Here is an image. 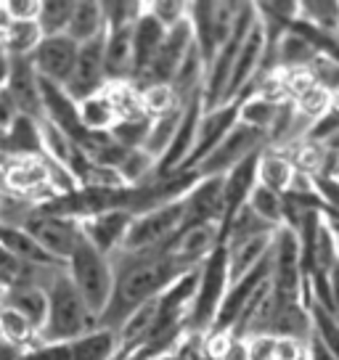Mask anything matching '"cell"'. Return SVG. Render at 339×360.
<instances>
[{
    "instance_id": "cell-1",
    "label": "cell",
    "mask_w": 339,
    "mask_h": 360,
    "mask_svg": "<svg viewBox=\"0 0 339 360\" xmlns=\"http://www.w3.org/2000/svg\"><path fill=\"white\" fill-rule=\"evenodd\" d=\"M114 292L106 310L98 318V326L120 331L124 321L136 313L138 307L154 302L170 289V283L181 278L188 268H183L172 252H157V255H122L114 252Z\"/></svg>"
},
{
    "instance_id": "cell-2",
    "label": "cell",
    "mask_w": 339,
    "mask_h": 360,
    "mask_svg": "<svg viewBox=\"0 0 339 360\" xmlns=\"http://www.w3.org/2000/svg\"><path fill=\"white\" fill-rule=\"evenodd\" d=\"M48 313L40 328L43 345H69L98 326V318L75 289L67 268H56L46 281Z\"/></svg>"
},
{
    "instance_id": "cell-3",
    "label": "cell",
    "mask_w": 339,
    "mask_h": 360,
    "mask_svg": "<svg viewBox=\"0 0 339 360\" xmlns=\"http://www.w3.org/2000/svg\"><path fill=\"white\" fill-rule=\"evenodd\" d=\"M183 231V199L178 202L162 204L148 212H141L133 217V223L127 228L122 247L117 252L122 255H157L167 252L178 233Z\"/></svg>"
},
{
    "instance_id": "cell-4",
    "label": "cell",
    "mask_w": 339,
    "mask_h": 360,
    "mask_svg": "<svg viewBox=\"0 0 339 360\" xmlns=\"http://www.w3.org/2000/svg\"><path fill=\"white\" fill-rule=\"evenodd\" d=\"M67 276L72 278L85 304L96 313V318H101L114 292L112 259L82 238V244L67 259Z\"/></svg>"
},
{
    "instance_id": "cell-5",
    "label": "cell",
    "mask_w": 339,
    "mask_h": 360,
    "mask_svg": "<svg viewBox=\"0 0 339 360\" xmlns=\"http://www.w3.org/2000/svg\"><path fill=\"white\" fill-rule=\"evenodd\" d=\"M228 257L226 247H220L202 262L199 270V286L193 294V302L188 307L186 315V331L188 334H210L212 323H215V315L220 310V302L228 292Z\"/></svg>"
},
{
    "instance_id": "cell-6",
    "label": "cell",
    "mask_w": 339,
    "mask_h": 360,
    "mask_svg": "<svg viewBox=\"0 0 339 360\" xmlns=\"http://www.w3.org/2000/svg\"><path fill=\"white\" fill-rule=\"evenodd\" d=\"M265 148H268V135L257 127L236 122V127L217 143V148L210 157L196 165L193 172L199 178H223L236 165H241L244 159H249L252 154H260Z\"/></svg>"
},
{
    "instance_id": "cell-7",
    "label": "cell",
    "mask_w": 339,
    "mask_h": 360,
    "mask_svg": "<svg viewBox=\"0 0 339 360\" xmlns=\"http://www.w3.org/2000/svg\"><path fill=\"white\" fill-rule=\"evenodd\" d=\"M24 231L43 247L53 259L64 262L75 255V249L82 244V223L72 220V217H61V214L46 212L43 207H37L34 214L24 223Z\"/></svg>"
},
{
    "instance_id": "cell-8",
    "label": "cell",
    "mask_w": 339,
    "mask_h": 360,
    "mask_svg": "<svg viewBox=\"0 0 339 360\" xmlns=\"http://www.w3.org/2000/svg\"><path fill=\"white\" fill-rule=\"evenodd\" d=\"M77 51L79 45L75 40H69L67 34L43 37L40 45L34 48V53L30 56L34 75L51 82V85L64 88V82L69 79L72 69H75V61H77Z\"/></svg>"
},
{
    "instance_id": "cell-9",
    "label": "cell",
    "mask_w": 339,
    "mask_h": 360,
    "mask_svg": "<svg viewBox=\"0 0 339 360\" xmlns=\"http://www.w3.org/2000/svg\"><path fill=\"white\" fill-rule=\"evenodd\" d=\"M103 40H106V34L96 37L91 43L79 45L75 69H72L69 79L64 82V93L75 103H79L82 98H88V96L106 88V75H103Z\"/></svg>"
},
{
    "instance_id": "cell-10",
    "label": "cell",
    "mask_w": 339,
    "mask_h": 360,
    "mask_svg": "<svg viewBox=\"0 0 339 360\" xmlns=\"http://www.w3.org/2000/svg\"><path fill=\"white\" fill-rule=\"evenodd\" d=\"M238 109H241V103L234 101V103H226V106H217V109H210V112L202 114L199 127H196V141H193L191 154L183 162L181 169H196L199 162H204V159L215 151L217 143L236 127Z\"/></svg>"
},
{
    "instance_id": "cell-11",
    "label": "cell",
    "mask_w": 339,
    "mask_h": 360,
    "mask_svg": "<svg viewBox=\"0 0 339 360\" xmlns=\"http://www.w3.org/2000/svg\"><path fill=\"white\" fill-rule=\"evenodd\" d=\"M223 223V178H199L183 196V231Z\"/></svg>"
},
{
    "instance_id": "cell-12",
    "label": "cell",
    "mask_w": 339,
    "mask_h": 360,
    "mask_svg": "<svg viewBox=\"0 0 339 360\" xmlns=\"http://www.w3.org/2000/svg\"><path fill=\"white\" fill-rule=\"evenodd\" d=\"M8 75H6V93L16 103L19 114L43 120V96H40V79L34 75L30 58H8Z\"/></svg>"
},
{
    "instance_id": "cell-13",
    "label": "cell",
    "mask_w": 339,
    "mask_h": 360,
    "mask_svg": "<svg viewBox=\"0 0 339 360\" xmlns=\"http://www.w3.org/2000/svg\"><path fill=\"white\" fill-rule=\"evenodd\" d=\"M202 114H204L202 93H196V96H191L188 101L183 103V117H181V124H178V133L172 138L170 148L165 151V157L157 162V175H170V172H178L183 167V162L188 159L193 141H196V127H199Z\"/></svg>"
},
{
    "instance_id": "cell-14",
    "label": "cell",
    "mask_w": 339,
    "mask_h": 360,
    "mask_svg": "<svg viewBox=\"0 0 339 360\" xmlns=\"http://www.w3.org/2000/svg\"><path fill=\"white\" fill-rule=\"evenodd\" d=\"M133 217L136 214L127 212V210H109V212L93 214L88 220H79L82 223V236L88 244L103 252L106 257H112L114 252L122 247Z\"/></svg>"
},
{
    "instance_id": "cell-15",
    "label": "cell",
    "mask_w": 339,
    "mask_h": 360,
    "mask_svg": "<svg viewBox=\"0 0 339 360\" xmlns=\"http://www.w3.org/2000/svg\"><path fill=\"white\" fill-rule=\"evenodd\" d=\"M103 75H106V85L133 82V77H136L133 27L106 30V40H103Z\"/></svg>"
},
{
    "instance_id": "cell-16",
    "label": "cell",
    "mask_w": 339,
    "mask_h": 360,
    "mask_svg": "<svg viewBox=\"0 0 339 360\" xmlns=\"http://www.w3.org/2000/svg\"><path fill=\"white\" fill-rule=\"evenodd\" d=\"M220 225H196V228H186L178 233L175 244L170 247L172 257L181 262L183 268H199L204 259L210 257L217 247H220Z\"/></svg>"
},
{
    "instance_id": "cell-17",
    "label": "cell",
    "mask_w": 339,
    "mask_h": 360,
    "mask_svg": "<svg viewBox=\"0 0 339 360\" xmlns=\"http://www.w3.org/2000/svg\"><path fill=\"white\" fill-rule=\"evenodd\" d=\"M0 249L11 259H16L22 268H67L64 262H58L48 252H43V247L24 228L0 225Z\"/></svg>"
},
{
    "instance_id": "cell-18",
    "label": "cell",
    "mask_w": 339,
    "mask_h": 360,
    "mask_svg": "<svg viewBox=\"0 0 339 360\" xmlns=\"http://www.w3.org/2000/svg\"><path fill=\"white\" fill-rule=\"evenodd\" d=\"M165 34H167V30L146 11V3H143V13H141L138 22L133 24V56H136V77H133V82H136V79L148 69V64L154 61L157 51L162 48V43H165Z\"/></svg>"
},
{
    "instance_id": "cell-19",
    "label": "cell",
    "mask_w": 339,
    "mask_h": 360,
    "mask_svg": "<svg viewBox=\"0 0 339 360\" xmlns=\"http://www.w3.org/2000/svg\"><path fill=\"white\" fill-rule=\"evenodd\" d=\"M273 236H257L249 241H238V244H226V257H228V278L236 281L241 276H247L249 270H255L262 259L271 255Z\"/></svg>"
},
{
    "instance_id": "cell-20",
    "label": "cell",
    "mask_w": 339,
    "mask_h": 360,
    "mask_svg": "<svg viewBox=\"0 0 339 360\" xmlns=\"http://www.w3.org/2000/svg\"><path fill=\"white\" fill-rule=\"evenodd\" d=\"M69 360H117L120 355V339L112 328L96 326L79 339L69 342Z\"/></svg>"
},
{
    "instance_id": "cell-21",
    "label": "cell",
    "mask_w": 339,
    "mask_h": 360,
    "mask_svg": "<svg viewBox=\"0 0 339 360\" xmlns=\"http://www.w3.org/2000/svg\"><path fill=\"white\" fill-rule=\"evenodd\" d=\"M77 120L88 135L112 133V127L120 122V120H117V112H114V106H112V98L106 96V88L88 96V98H82V101L77 103Z\"/></svg>"
},
{
    "instance_id": "cell-22",
    "label": "cell",
    "mask_w": 339,
    "mask_h": 360,
    "mask_svg": "<svg viewBox=\"0 0 339 360\" xmlns=\"http://www.w3.org/2000/svg\"><path fill=\"white\" fill-rule=\"evenodd\" d=\"M297 169L281 148H265L257 159V186H265L276 193H286Z\"/></svg>"
},
{
    "instance_id": "cell-23",
    "label": "cell",
    "mask_w": 339,
    "mask_h": 360,
    "mask_svg": "<svg viewBox=\"0 0 339 360\" xmlns=\"http://www.w3.org/2000/svg\"><path fill=\"white\" fill-rule=\"evenodd\" d=\"M101 34H106L101 3H96V0H77L75 11H72V19H69L67 37L75 40L77 45H85L96 40V37H101Z\"/></svg>"
},
{
    "instance_id": "cell-24",
    "label": "cell",
    "mask_w": 339,
    "mask_h": 360,
    "mask_svg": "<svg viewBox=\"0 0 339 360\" xmlns=\"http://www.w3.org/2000/svg\"><path fill=\"white\" fill-rule=\"evenodd\" d=\"M43 40L37 22H11L0 40V51L8 58H30Z\"/></svg>"
},
{
    "instance_id": "cell-25",
    "label": "cell",
    "mask_w": 339,
    "mask_h": 360,
    "mask_svg": "<svg viewBox=\"0 0 339 360\" xmlns=\"http://www.w3.org/2000/svg\"><path fill=\"white\" fill-rule=\"evenodd\" d=\"M181 117H183V106H178V109H172V112H167V114H162V117H154V120H151L146 141H143V146H141L148 157L157 159V162L165 157V151L170 148L172 138H175V133H178Z\"/></svg>"
},
{
    "instance_id": "cell-26",
    "label": "cell",
    "mask_w": 339,
    "mask_h": 360,
    "mask_svg": "<svg viewBox=\"0 0 339 360\" xmlns=\"http://www.w3.org/2000/svg\"><path fill=\"white\" fill-rule=\"evenodd\" d=\"M0 339L11 342L19 349H24V352L43 345L40 342V331L27 318H22V315L8 310V307H0Z\"/></svg>"
},
{
    "instance_id": "cell-27",
    "label": "cell",
    "mask_w": 339,
    "mask_h": 360,
    "mask_svg": "<svg viewBox=\"0 0 339 360\" xmlns=\"http://www.w3.org/2000/svg\"><path fill=\"white\" fill-rule=\"evenodd\" d=\"M77 0H40V13H37V27L43 37L53 34H67L69 19L75 11Z\"/></svg>"
},
{
    "instance_id": "cell-28",
    "label": "cell",
    "mask_w": 339,
    "mask_h": 360,
    "mask_svg": "<svg viewBox=\"0 0 339 360\" xmlns=\"http://www.w3.org/2000/svg\"><path fill=\"white\" fill-rule=\"evenodd\" d=\"M300 22L316 27L326 34H337L339 37V3H328V0H307L300 3L297 11Z\"/></svg>"
},
{
    "instance_id": "cell-29",
    "label": "cell",
    "mask_w": 339,
    "mask_h": 360,
    "mask_svg": "<svg viewBox=\"0 0 339 360\" xmlns=\"http://www.w3.org/2000/svg\"><path fill=\"white\" fill-rule=\"evenodd\" d=\"M247 207L257 214L260 220H265L273 228H281L283 225V196L281 193L271 191L265 186H255V191L249 193Z\"/></svg>"
},
{
    "instance_id": "cell-30",
    "label": "cell",
    "mask_w": 339,
    "mask_h": 360,
    "mask_svg": "<svg viewBox=\"0 0 339 360\" xmlns=\"http://www.w3.org/2000/svg\"><path fill=\"white\" fill-rule=\"evenodd\" d=\"M138 93H141V109H143V114H146L148 120L162 117V114L183 106L170 85H148V88H141Z\"/></svg>"
},
{
    "instance_id": "cell-31",
    "label": "cell",
    "mask_w": 339,
    "mask_h": 360,
    "mask_svg": "<svg viewBox=\"0 0 339 360\" xmlns=\"http://www.w3.org/2000/svg\"><path fill=\"white\" fill-rule=\"evenodd\" d=\"M148 124H151V120H148L146 114H143V117H133V120H122V122L114 124L109 135H112L114 143H120V146L127 148V151H136V148H141L143 141H146Z\"/></svg>"
},
{
    "instance_id": "cell-32",
    "label": "cell",
    "mask_w": 339,
    "mask_h": 360,
    "mask_svg": "<svg viewBox=\"0 0 339 360\" xmlns=\"http://www.w3.org/2000/svg\"><path fill=\"white\" fill-rule=\"evenodd\" d=\"M103 11V22H106V30H120V27H133L138 22V16L143 13V3H136V0H109V3H101Z\"/></svg>"
},
{
    "instance_id": "cell-33",
    "label": "cell",
    "mask_w": 339,
    "mask_h": 360,
    "mask_svg": "<svg viewBox=\"0 0 339 360\" xmlns=\"http://www.w3.org/2000/svg\"><path fill=\"white\" fill-rule=\"evenodd\" d=\"M146 11L165 30H172L175 24L188 19V3H181V0H154V3H146Z\"/></svg>"
},
{
    "instance_id": "cell-34",
    "label": "cell",
    "mask_w": 339,
    "mask_h": 360,
    "mask_svg": "<svg viewBox=\"0 0 339 360\" xmlns=\"http://www.w3.org/2000/svg\"><path fill=\"white\" fill-rule=\"evenodd\" d=\"M241 347L247 360H276V337L257 334V337L241 339Z\"/></svg>"
},
{
    "instance_id": "cell-35",
    "label": "cell",
    "mask_w": 339,
    "mask_h": 360,
    "mask_svg": "<svg viewBox=\"0 0 339 360\" xmlns=\"http://www.w3.org/2000/svg\"><path fill=\"white\" fill-rule=\"evenodd\" d=\"M3 8L11 22H37L40 0H6Z\"/></svg>"
},
{
    "instance_id": "cell-36",
    "label": "cell",
    "mask_w": 339,
    "mask_h": 360,
    "mask_svg": "<svg viewBox=\"0 0 339 360\" xmlns=\"http://www.w3.org/2000/svg\"><path fill=\"white\" fill-rule=\"evenodd\" d=\"M307 345L300 339H276V360H307Z\"/></svg>"
},
{
    "instance_id": "cell-37",
    "label": "cell",
    "mask_w": 339,
    "mask_h": 360,
    "mask_svg": "<svg viewBox=\"0 0 339 360\" xmlns=\"http://www.w3.org/2000/svg\"><path fill=\"white\" fill-rule=\"evenodd\" d=\"M19 360H69V347L67 345H40L22 352Z\"/></svg>"
},
{
    "instance_id": "cell-38",
    "label": "cell",
    "mask_w": 339,
    "mask_h": 360,
    "mask_svg": "<svg viewBox=\"0 0 339 360\" xmlns=\"http://www.w3.org/2000/svg\"><path fill=\"white\" fill-rule=\"evenodd\" d=\"M19 273H22V265H19L16 259H11L3 249H0V289L6 292L11 283H16Z\"/></svg>"
},
{
    "instance_id": "cell-39",
    "label": "cell",
    "mask_w": 339,
    "mask_h": 360,
    "mask_svg": "<svg viewBox=\"0 0 339 360\" xmlns=\"http://www.w3.org/2000/svg\"><path fill=\"white\" fill-rule=\"evenodd\" d=\"M16 117H19V109H16V103L11 101V96L6 93V85H3V90H0V135L16 122Z\"/></svg>"
},
{
    "instance_id": "cell-40",
    "label": "cell",
    "mask_w": 339,
    "mask_h": 360,
    "mask_svg": "<svg viewBox=\"0 0 339 360\" xmlns=\"http://www.w3.org/2000/svg\"><path fill=\"white\" fill-rule=\"evenodd\" d=\"M307 360H337V358H334L316 337H310V345H307Z\"/></svg>"
},
{
    "instance_id": "cell-41",
    "label": "cell",
    "mask_w": 339,
    "mask_h": 360,
    "mask_svg": "<svg viewBox=\"0 0 339 360\" xmlns=\"http://www.w3.org/2000/svg\"><path fill=\"white\" fill-rule=\"evenodd\" d=\"M24 349H19L16 345L11 342H6V339H0V360H19L22 358Z\"/></svg>"
},
{
    "instance_id": "cell-42",
    "label": "cell",
    "mask_w": 339,
    "mask_h": 360,
    "mask_svg": "<svg viewBox=\"0 0 339 360\" xmlns=\"http://www.w3.org/2000/svg\"><path fill=\"white\" fill-rule=\"evenodd\" d=\"M6 75H8V61H6V56H0V90L6 85Z\"/></svg>"
},
{
    "instance_id": "cell-43",
    "label": "cell",
    "mask_w": 339,
    "mask_h": 360,
    "mask_svg": "<svg viewBox=\"0 0 339 360\" xmlns=\"http://www.w3.org/2000/svg\"><path fill=\"white\" fill-rule=\"evenodd\" d=\"M0 307H3V289H0Z\"/></svg>"
}]
</instances>
